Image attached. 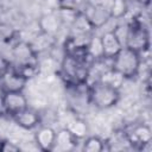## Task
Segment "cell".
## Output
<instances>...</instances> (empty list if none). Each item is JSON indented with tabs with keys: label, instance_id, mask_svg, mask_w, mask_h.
I'll return each mask as SVG.
<instances>
[{
	"label": "cell",
	"instance_id": "cell-1",
	"mask_svg": "<svg viewBox=\"0 0 152 152\" xmlns=\"http://www.w3.org/2000/svg\"><path fill=\"white\" fill-rule=\"evenodd\" d=\"M140 65V59L135 50L126 46L121 48V50L114 56L113 69L121 74L124 77L134 76Z\"/></svg>",
	"mask_w": 152,
	"mask_h": 152
},
{
	"label": "cell",
	"instance_id": "cell-2",
	"mask_svg": "<svg viewBox=\"0 0 152 152\" xmlns=\"http://www.w3.org/2000/svg\"><path fill=\"white\" fill-rule=\"evenodd\" d=\"M119 89L112 87L108 83L104 82H99L94 84L90 91V100L91 102L99 107V108H110L113 107L118 101H119Z\"/></svg>",
	"mask_w": 152,
	"mask_h": 152
},
{
	"label": "cell",
	"instance_id": "cell-3",
	"mask_svg": "<svg viewBox=\"0 0 152 152\" xmlns=\"http://www.w3.org/2000/svg\"><path fill=\"white\" fill-rule=\"evenodd\" d=\"M2 107L12 116L27 108V99L21 91H6L2 96Z\"/></svg>",
	"mask_w": 152,
	"mask_h": 152
},
{
	"label": "cell",
	"instance_id": "cell-4",
	"mask_svg": "<svg viewBox=\"0 0 152 152\" xmlns=\"http://www.w3.org/2000/svg\"><path fill=\"white\" fill-rule=\"evenodd\" d=\"M101 43L103 49V56L106 57H114L122 48V44L114 31L106 32L101 38Z\"/></svg>",
	"mask_w": 152,
	"mask_h": 152
},
{
	"label": "cell",
	"instance_id": "cell-5",
	"mask_svg": "<svg viewBox=\"0 0 152 152\" xmlns=\"http://www.w3.org/2000/svg\"><path fill=\"white\" fill-rule=\"evenodd\" d=\"M13 119H14L15 124L24 129H31V128L36 127L39 122L38 114L28 108H25V109L18 112L17 114H14Z\"/></svg>",
	"mask_w": 152,
	"mask_h": 152
},
{
	"label": "cell",
	"instance_id": "cell-6",
	"mask_svg": "<svg viewBox=\"0 0 152 152\" xmlns=\"http://www.w3.org/2000/svg\"><path fill=\"white\" fill-rule=\"evenodd\" d=\"M56 140V132L51 127H42L36 134V142L43 151L53 150Z\"/></svg>",
	"mask_w": 152,
	"mask_h": 152
},
{
	"label": "cell",
	"instance_id": "cell-7",
	"mask_svg": "<svg viewBox=\"0 0 152 152\" xmlns=\"http://www.w3.org/2000/svg\"><path fill=\"white\" fill-rule=\"evenodd\" d=\"M76 137L70 132L69 128H63L58 133H56V140L53 150L61 151H70L76 146Z\"/></svg>",
	"mask_w": 152,
	"mask_h": 152
},
{
	"label": "cell",
	"instance_id": "cell-8",
	"mask_svg": "<svg viewBox=\"0 0 152 152\" xmlns=\"http://www.w3.org/2000/svg\"><path fill=\"white\" fill-rule=\"evenodd\" d=\"M128 140L131 144H137V145H147L151 142V138H152V134H151V129L148 126L146 125H139V126H135L133 127L132 132L128 133L127 135Z\"/></svg>",
	"mask_w": 152,
	"mask_h": 152
},
{
	"label": "cell",
	"instance_id": "cell-9",
	"mask_svg": "<svg viewBox=\"0 0 152 152\" xmlns=\"http://www.w3.org/2000/svg\"><path fill=\"white\" fill-rule=\"evenodd\" d=\"M0 80H1L6 91H21L24 89L25 83H26L25 76L19 75V74L8 72V71Z\"/></svg>",
	"mask_w": 152,
	"mask_h": 152
},
{
	"label": "cell",
	"instance_id": "cell-10",
	"mask_svg": "<svg viewBox=\"0 0 152 152\" xmlns=\"http://www.w3.org/2000/svg\"><path fill=\"white\" fill-rule=\"evenodd\" d=\"M106 17H107L106 8L103 6H99V5L93 6L90 8V11L87 13L88 21H91L95 25H101L103 21H106Z\"/></svg>",
	"mask_w": 152,
	"mask_h": 152
},
{
	"label": "cell",
	"instance_id": "cell-11",
	"mask_svg": "<svg viewBox=\"0 0 152 152\" xmlns=\"http://www.w3.org/2000/svg\"><path fill=\"white\" fill-rule=\"evenodd\" d=\"M103 148L104 144L99 137H89L83 144V151L87 152H100Z\"/></svg>",
	"mask_w": 152,
	"mask_h": 152
},
{
	"label": "cell",
	"instance_id": "cell-12",
	"mask_svg": "<svg viewBox=\"0 0 152 152\" xmlns=\"http://www.w3.org/2000/svg\"><path fill=\"white\" fill-rule=\"evenodd\" d=\"M124 78H125V77H124L121 74H119L118 71H115V70L113 69V70H110V71H108V72H106V74L103 75L102 82L108 83V84H110L112 87L119 89V87L121 86Z\"/></svg>",
	"mask_w": 152,
	"mask_h": 152
},
{
	"label": "cell",
	"instance_id": "cell-13",
	"mask_svg": "<svg viewBox=\"0 0 152 152\" xmlns=\"http://www.w3.org/2000/svg\"><path fill=\"white\" fill-rule=\"evenodd\" d=\"M70 129V132L76 137V138H81L84 135L86 131H87V127H86V124L78 119H75L71 121L70 126L68 127Z\"/></svg>",
	"mask_w": 152,
	"mask_h": 152
},
{
	"label": "cell",
	"instance_id": "cell-14",
	"mask_svg": "<svg viewBox=\"0 0 152 152\" xmlns=\"http://www.w3.org/2000/svg\"><path fill=\"white\" fill-rule=\"evenodd\" d=\"M89 53L93 55L94 57H102L103 56V49H102V43H101V38H93L89 43Z\"/></svg>",
	"mask_w": 152,
	"mask_h": 152
},
{
	"label": "cell",
	"instance_id": "cell-15",
	"mask_svg": "<svg viewBox=\"0 0 152 152\" xmlns=\"http://www.w3.org/2000/svg\"><path fill=\"white\" fill-rule=\"evenodd\" d=\"M112 13L115 17H121L125 12V1L124 0H112Z\"/></svg>",
	"mask_w": 152,
	"mask_h": 152
},
{
	"label": "cell",
	"instance_id": "cell-16",
	"mask_svg": "<svg viewBox=\"0 0 152 152\" xmlns=\"http://www.w3.org/2000/svg\"><path fill=\"white\" fill-rule=\"evenodd\" d=\"M0 151H4V152H18V151H20V147L18 145H15L14 142H11V141H1Z\"/></svg>",
	"mask_w": 152,
	"mask_h": 152
},
{
	"label": "cell",
	"instance_id": "cell-17",
	"mask_svg": "<svg viewBox=\"0 0 152 152\" xmlns=\"http://www.w3.org/2000/svg\"><path fill=\"white\" fill-rule=\"evenodd\" d=\"M44 21H46L45 27H48V28H46L48 31H53V30H56V27H57V21H56V19H55L53 17H46V18L44 19Z\"/></svg>",
	"mask_w": 152,
	"mask_h": 152
},
{
	"label": "cell",
	"instance_id": "cell-18",
	"mask_svg": "<svg viewBox=\"0 0 152 152\" xmlns=\"http://www.w3.org/2000/svg\"><path fill=\"white\" fill-rule=\"evenodd\" d=\"M7 72V62L0 56V78Z\"/></svg>",
	"mask_w": 152,
	"mask_h": 152
},
{
	"label": "cell",
	"instance_id": "cell-19",
	"mask_svg": "<svg viewBox=\"0 0 152 152\" xmlns=\"http://www.w3.org/2000/svg\"><path fill=\"white\" fill-rule=\"evenodd\" d=\"M0 147H1V140H0Z\"/></svg>",
	"mask_w": 152,
	"mask_h": 152
}]
</instances>
